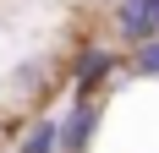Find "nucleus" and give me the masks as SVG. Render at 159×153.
Wrapping results in <instances>:
<instances>
[{"instance_id":"nucleus-1","label":"nucleus","mask_w":159,"mask_h":153,"mask_svg":"<svg viewBox=\"0 0 159 153\" xmlns=\"http://www.w3.org/2000/svg\"><path fill=\"white\" fill-rule=\"evenodd\" d=\"M99 104L88 98V93H77L71 98V109L61 115V153H88L93 148V137H99Z\"/></svg>"},{"instance_id":"nucleus-6","label":"nucleus","mask_w":159,"mask_h":153,"mask_svg":"<svg viewBox=\"0 0 159 153\" xmlns=\"http://www.w3.org/2000/svg\"><path fill=\"white\" fill-rule=\"evenodd\" d=\"M132 76H148V82H159V38H148V44H132Z\"/></svg>"},{"instance_id":"nucleus-2","label":"nucleus","mask_w":159,"mask_h":153,"mask_svg":"<svg viewBox=\"0 0 159 153\" xmlns=\"http://www.w3.org/2000/svg\"><path fill=\"white\" fill-rule=\"evenodd\" d=\"M115 33L126 44L159 38V0H115Z\"/></svg>"},{"instance_id":"nucleus-4","label":"nucleus","mask_w":159,"mask_h":153,"mask_svg":"<svg viewBox=\"0 0 159 153\" xmlns=\"http://www.w3.org/2000/svg\"><path fill=\"white\" fill-rule=\"evenodd\" d=\"M49 76H55V66L44 60V55H33V60H22L11 71V93H22V98H39V93L49 88Z\"/></svg>"},{"instance_id":"nucleus-5","label":"nucleus","mask_w":159,"mask_h":153,"mask_svg":"<svg viewBox=\"0 0 159 153\" xmlns=\"http://www.w3.org/2000/svg\"><path fill=\"white\" fill-rule=\"evenodd\" d=\"M16 153H61V120H55V115H39V120L22 131Z\"/></svg>"},{"instance_id":"nucleus-3","label":"nucleus","mask_w":159,"mask_h":153,"mask_svg":"<svg viewBox=\"0 0 159 153\" xmlns=\"http://www.w3.org/2000/svg\"><path fill=\"white\" fill-rule=\"evenodd\" d=\"M110 76H115V55H110L104 44H88V49L77 55V66H71V88L93 98V88H99V82H110Z\"/></svg>"}]
</instances>
